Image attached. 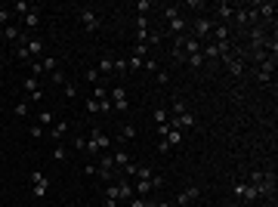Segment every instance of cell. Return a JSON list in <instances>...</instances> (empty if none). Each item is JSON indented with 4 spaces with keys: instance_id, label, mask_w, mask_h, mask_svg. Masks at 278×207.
I'll return each mask as SVG.
<instances>
[{
    "instance_id": "6da1fadb",
    "label": "cell",
    "mask_w": 278,
    "mask_h": 207,
    "mask_svg": "<svg viewBox=\"0 0 278 207\" xmlns=\"http://www.w3.org/2000/svg\"><path fill=\"white\" fill-rule=\"evenodd\" d=\"M219 62H222V68H226V71L232 74V78H244V74H247V62H244V56H241L238 50L226 53Z\"/></svg>"
},
{
    "instance_id": "7a4b0ae2",
    "label": "cell",
    "mask_w": 278,
    "mask_h": 207,
    "mask_svg": "<svg viewBox=\"0 0 278 207\" xmlns=\"http://www.w3.org/2000/svg\"><path fill=\"white\" fill-rule=\"evenodd\" d=\"M213 19H207V16H198L195 19V22L189 25V31H192V37H195V41L198 44H204V41H210V34H213Z\"/></svg>"
},
{
    "instance_id": "3957f363",
    "label": "cell",
    "mask_w": 278,
    "mask_h": 207,
    "mask_svg": "<svg viewBox=\"0 0 278 207\" xmlns=\"http://www.w3.org/2000/svg\"><path fill=\"white\" fill-rule=\"evenodd\" d=\"M78 22L84 25V31H99V25H102V16L93 10V7H78Z\"/></svg>"
},
{
    "instance_id": "277c9868",
    "label": "cell",
    "mask_w": 278,
    "mask_h": 207,
    "mask_svg": "<svg viewBox=\"0 0 278 207\" xmlns=\"http://www.w3.org/2000/svg\"><path fill=\"white\" fill-rule=\"evenodd\" d=\"M232 22L238 25V28H250V25H259V19H256V13H253V7L250 4H244L241 10H235V16H232Z\"/></svg>"
},
{
    "instance_id": "5b68a950",
    "label": "cell",
    "mask_w": 278,
    "mask_h": 207,
    "mask_svg": "<svg viewBox=\"0 0 278 207\" xmlns=\"http://www.w3.org/2000/svg\"><path fill=\"white\" fill-rule=\"evenodd\" d=\"M41 25H44V13H41V7L31 4V10L22 16V31H25V34H34Z\"/></svg>"
},
{
    "instance_id": "8992f818",
    "label": "cell",
    "mask_w": 278,
    "mask_h": 207,
    "mask_svg": "<svg viewBox=\"0 0 278 207\" xmlns=\"http://www.w3.org/2000/svg\"><path fill=\"white\" fill-rule=\"evenodd\" d=\"M108 99H111V108L115 111H127L130 108V99H127V90H124V84H115L108 90Z\"/></svg>"
},
{
    "instance_id": "52a82bcc",
    "label": "cell",
    "mask_w": 278,
    "mask_h": 207,
    "mask_svg": "<svg viewBox=\"0 0 278 207\" xmlns=\"http://www.w3.org/2000/svg\"><path fill=\"white\" fill-rule=\"evenodd\" d=\"M47 189H50L47 173H44V170H34V173H31V192H34V198H44Z\"/></svg>"
},
{
    "instance_id": "ba28073f",
    "label": "cell",
    "mask_w": 278,
    "mask_h": 207,
    "mask_svg": "<svg viewBox=\"0 0 278 207\" xmlns=\"http://www.w3.org/2000/svg\"><path fill=\"white\" fill-rule=\"evenodd\" d=\"M198 198H201V185H189V189H182V192L176 195L173 207H185V204H192V201H198Z\"/></svg>"
},
{
    "instance_id": "9c48e42d",
    "label": "cell",
    "mask_w": 278,
    "mask_h": 207,
    "mask_svg": "<svg viewBox=\"0 0 278 207\" xmlns=\"http://www.w3.org/2000/svg\"><path fill=\"white\" fill-rule=\"evenodd\" d=\"M232 192H235V195H238L241 201H247V204L259 198V192L253 189V185H250V182H235V185H232Z\"/></svg>"
},
{
    "instance_id": "30bf717a",
    "label": "cell",
    "mask_w": 278,
    "mask_h": 207,
    "mask_svg": "<svg viewBox=\"0 0 278 207\" xmlns=\"http://www.w3.org/2000/svg\"><path fill=\"white\" fill-rule=\"evenodd\" d=\"M4 37H7L10 44H25V41H28V34L22 31V25H16V22H10V25L4 28Z\"/></svg>"
},
{
    "instance_id": "8fae6325",
    "label": "cell",
    "mask_w": 278,
    "mask_h": 207,
    "mask_svg": "<svg viewBox=\"0 0 278 207\" xmlns=\"http://www.w3.org/2000/svg\"><path fill=\"white\" fill-rule=\"evenodd\" d=\"M213 16L219 19L216 25H229L232 16H235V7H232V4H216V7H213Z\"/></svg>"
},
{
    "instance_id": "7c38bea8",
    "label": "cell",
    "mask_w": 278,
    "mask_h": 207,
    "mask_svg": "<svg viewBox=\"0 0 278 207\" xmlns=\"http://www.w3.org/2000/svg\"><path fill=\"white\" fill-rule=\"evenodd\" d=\"M170 127H173V130H182V133H185V130L195 127V115H192V111H182L179 118H170Z\"/></svg>"
},
{
    "instance_id": "4fadbf2b",
    "label": "cell",
    "mask_w": 278,
    "mask_h": 207,
    "mask_svg": "<svg viewBox=\"0 0 278 207\" xmlns=\"http://www.w3.org/2000/svg\"><path fill=\"white\" fill-rule=\"evenodd\" d=\"M25 50L31 53V59H44V41H41V37L28 34V41H25Z\"/></svg>"
},
{
    "instance_id": "5bb4252c",
    "label": "cell",
    "mask_w": 278,
    "mask_h": 207,
    "mask_svg": "<svg viewBox=\"0 0 278 207\" xmlns=\"http://www.w3.org/2000/svg\"><path fill=\"white\" fill-rule=\"evenodd\" d=\"M68 127H71V124H68V121H62V118H59V121H56V124H53V127H50V139H56V142H62V139H65V136H68Z\"/></svg>"
},
{
    "instance_id": "9a60e30c",
    "label": "cell",
    "mask_w": 278,
    "mask_h": 207,
    "mask_svg": "<svg viewBox=\"0 0 278 207\" xmlns=\"http://www.w3.org/2000/svg\"><path fill=\"white\" fill-rule=\"evenodd\" d=\"M170 34H173V37H182V34H189V22H185L182 16L170 19Z\"/></svg>"
},
{
    "instance_id": "2e32d148",
    "label": "cell",
    "mask_w": 278,
    "mask_h": 207,
    "mask_svg": "<svg viewBox=\"0 0 278 207\" xmlns=\"http://www.w3.org/2000/svg\"><path fill=\"white\" fill-rule=\"evenodd\" d=\"M96 71H99V78H108V74H115V56H102Z\"/></svg>"
},
{
    "instance_id": "e0dca14e",
    "label": "cell",
    "mask_w": 278,
    "mask_h": 207,
    "mask_svg": "<svg viewBox=\"0 0 278 207\" xmlns=\"http://www.w3.org/2000/svg\"><path fill=\"white\" fill-rule=\"evenodd\" d=\"M136 139V127L133 124H121V130H118V142L124 145V142H133Z\"/></svg>"
},
{
    "instance_id": "ac0fdd59",
    "label": "cell",
    "mask_w": 278,
    "mask_h": 207,
    "mask_svg": "<svg viewBox=\"0 0 278 207\" xmlns=\"http://www.w3.org/2000/svg\"><path fill=\"white\" fill-rule=\"evenodd\" d=\"M152 189H155V185L148 182V179H136V185H133V195H139V198H148V195H152Z\"/></svg>"
},
{
    "instance_id": "d6986e66",
    "label": "cell",
    "mask_w": 278,
    "mask_h": 207,
    "mask_svg": "<svg viewBox=\"0 0 278 207\" xmlns=\"http://www.w3.org/2000/svg\"><path fill=\"white\" fill-rule=\"evenodd\" d=\"M56 121H59V118H56V111H53V108H50V111H41V115H37V124H41L44 130H47V127H53Z\"/></svg>"
},
{
    "instance_id": "ffe728a7",
    "label": "cell",
    "mask_w": 278,
    "mask_h": 207,
    "mask_svg": "<svg viewBox=\"0 0 278 207\" xmlns=\"http://www.w3.org/2000/svg\"><path fill=\"white\" fill-rule=\"evenodd\" d=\"M13 56H16V59H19V62H22V65H28V62H34V59H31V53L25 50V44H16V50H13Z\"/></svg>"
},
{
    "instance_id": "44dd1931",
    "label": "cell",
    "mask_w": 278,
    "mask_h": 207,
    "mask_svg": "<svg viewBox=\"0 0 278 207\" xmlns=\"http://www.w3.org/2000/svg\"><path fill=\"white\" fill-rule=\"evenodd\" d=\"M185 65H189L192 71H201L207 62H204V56H201V53H195V56H185Z\"/></svg>"
},
{
    "instance_id": "7402d4cb",
    "label": "cell",
    "mask_w": 278,
    "mask_h": 207,
    "mask_svg": "<svg viewBox=\"0 0 278 207\" xmlns=\"http://www.w3.org/2000/svg\"><path fill=\"white\" fill-rule=\"evenodd\" d=\"M164 139H167V145H173V148H176V145H182L185 133H182V130H173V127H170V133H167Z\"/></svg>"
},
{
    "instance_id": "603a6c76",
    "label": "cell",
    "mask_w": 278,
    "mask_h": 207,
    "mask_svg": "<svg viewBox=\"0 0 278 207\" xmlns=\"http://www.w3.org/2000/svg\"><path fill=\"white\" fill-rule=\"evenodd\" d=\"M142 62H145V59H139V56H127V74L142 71Z\"/></svg>"
},
{
    "instance_id": "cb8c5ba5",
    "label": "cell",
    "mask_w": 278,
    "mask_h": 207,
    "mask_svg": "<svg viewBox=\"0 0 278 207\" xmlns=\"http://www.w3.org/2000/svg\"><path fill=\"white\" fill-rule=\"evenodd\" d=\"M102 198H115V201L121 204V185H118V182H108L105 192H102Z\"/></svg>"
},
{
    "instance_id": "d4e9b609",
    "label": "cell",
    "mask_w": 278,
    "mask_h": 207,
    "mask_svg": "<svg viewBox=\"0 0 278 207\" xmlns=\"http://www.w3.org/2000/svg\"><path fill=\"white\" fill-rule=\"evenodd\" d=\"M167 111H170V118H179L182 111H189V105H185V99H173V105L167 108Z\"/></svg>"
},
{
    "instance_id": "484cf974",
    "label": "cell",
    "mask_w": 278,
    "mask_h": 207,
    "mask_svg": "<svg viewBox=\"0 0 278 207\" xmlns=\"http://www.w3.org/2000/svg\"><path fill=\"white\" fill-rule=\"evenodd\" d=\"M41 68H44V74H53L56 68H59V59H53V56H44V59H41Z\"/></svg>"
},
{
    "instance_id": "4316f807",
    "label": "cell",
    "mask_w": 278,
    "mask_h": 207,
    "mask_svg": "<svg viewBox=\"0 0 278 207\" xmlns=\"http://www.w3.org/2000/svg\"><path fill=\"white\" fill-rule=\"evenodd\" d=\"M28 111H31V105H28L25 99H22V102H16V105H13V115H16V118H28Z\"/></svg>"
},
{
    "instance_id": "83f0119b",
    "label": "cell",
    "mask_w": 278,
    "mask_h": 207,
    "mask_svg": "<svg viewBox=\"0 0 278 207\" xmlns=\"http://www.w3.org/2000/svg\"><path fill=\"white\" fill-rule=\"evenodd\" d=\"M158 124H170V111L167 108H155V127Z\"/></svg>"
},
{
    "instance_id": "f1b7e54d",
    "label": "cell",
    "mask_w": 278,
    "mask_h": 207,
    "mask_svg": "<svg viewBox=\"0 0 278 207\" xmlns=\"http://www.w3.org/2000/svg\"><path fill=\"white\" fill-rule=\"evenodd\" d=\"M84 78H87V84H93V87L102 84V78H99V71H96V68H87V71H84Z\"/></svg>"
},
{
    "instance_id": "f546056e",
    "label": "cell",
    "mask_w": 278,
    "mask_h": 207,
    "mask_svg": "<svg viewBox=\"0 0 278 207\" xmlns=\"http://www.w3.org/2000/svg\"><path fill=\"white\" fill-rule=\"evenodd\" d=\"M28 136H31V139H44V136H47V130H44L41 124H31V127H28Z\"/></svg>"
},
{
    "instance_id": "4dcf8cb0",
    "label": "cell",
    "mask_w": 278,
    "mask_h": 207,
    "mask_svg": "<svg viewBox=\"0 0 278 207\" xmlns=\"http://www.w3.org/2000/svg\"><path fill=\"white\" fill-rule=\"evenodd\" d=\"M93 99H96V102L99 99H108V87L105 84H96V87H93Z\"/></svg>"
},
{
    "instance_id": "1f68e13d",
    "label": "cell",
    "mask_w": 278,
    "mask_h": 207,
    "mask_svg": "<svg viewBox=\"0 0 278 207\" xmlns=\"http://www.w3.org/2000/svg\"><path fill=\"white\" fill-rule=\"evenodd\" d=\"M158 68H161V65H158V59H152V56L142 62V71H148V74H158Z\"/></svg>"
},
{
    "instance_id": "d6a6232c",
    "label": "cell",
    "mask_w": 278,
    "mask_h": 207,
    "mask_svg": "<svg viewBox=\"0 0 278 207\" xmlns=\"http://www.w3.org/2000/svg\"><path fill=\"white\" fill-rule=\"evenodd\" d=\"M130 56H139V59H148V47H145V44H133Z\"/></svg>"
},
{
    "instance_id": "836d02e7",
    "label": "cell",
    "mask_w": 278,
    "mask_h": 207,
    "mask_svg": "<svg viewBox=\"0 0 278 207\" xmlns=\"http://www.w3.org/2000/svg\"><path fill=\"white\" fill-rule=\"evenodd\" d=\"M133 10H136V16H145L148 10H152V4H148V0H136V4H133Z\"/></svg>"
},
{
    "instance_id": "e575fe53",
    "label": "cell",
    "mask_w": 278,
    "mask_h": 207,
    "mask_svg": "<svg viewBox=\"0 0 278 207\" xmlns=\"http://www.w3.org/2000/svg\"><path fill=\"white\" fill-rule=\"evenodd\" d=\"M65 155H68V145H62V142H59V145L53 148V158H56V161H65Z\"/></svg>"
},
{
    "instance_id": "d590c367",
    "label": "cell",
    "mask_w": 278,
    "mask_h": 207,
    "mask_svg": "<svg viewBox=\"0 0 278 207\" xmlns=\"http://www.w3.org/2000/svg\"><path fill=\"white\" fill-rule=\"evenodd\" d=\"M22 87H25V93H28V96H31L34 90H41V84H37V78H25V84H22Z\"/></svg>"
},
{
    "instance_id": "8d00e7d4",
    "label": "cell",
    "mask_w": 278,
    "mask_h": 207,
    "mask_svg": "<svg viewBox=\"0 0 278 207\" xmlns=\"http://www.w3.org/2000/svg\"><path fill=\"white\" fill-rule=\"evenodd\" d=\"M31 10V4H25V0H16V4H13V13H19V16H25Z\"/></svg>"
},
{
    "instance_id": "74e56055",
    "label": "cell",
    "mask_w": 278,
    "mask_h": 207,
    "mask_svg": "<svg viewBox=\"0 0 278 207\" xmlns=\"http://www.w3.org/2000/svg\"><path fill=\"white\" fill-rule=\"evenodd\" d=\"M10 22H13V10H4V7H0V25L7 28Z\"/></svg>"
},
{
    "instance_id": "f35d334b",
    "label": "cell",
    "mask_w": 278,
    "mask_h": 207,
    "mask_svg": "<svg viewBox=\"0 0 278 207\" xmlns=\"http://www.w3.org/2000/svg\"><path fill=\"white\" fill-rule=\"evenodd\" d=\"M87 142H90L87 136H74V148H78V152H84V155H87Z\"/></svg>"
},
{
    "instance_id": "ab89813d",
    "label": "cell",
    "mask_w": 278,
    "mask_h": 207,
    "mask_svg": "<svg viewBox=\"0 0 278 207\" xmlns=\"http://www.w3.org/2000/svg\"><path fill=\"white\" fill-rule=\"evenodd\" d=\"M50 81H53V84H65V71H62V68H56V71L50 74Z\"/></svg>"
},
{
    "instance_id": "60d3db41",
    "label": "cell",
    "mask_w": 278,
    "mask_h": 207,
    "mask_svg": "<svg viewBox=\"0 0 278 207\" xmlns=\"http://www.w3.org/2000/svg\"><path fill=\"white\" fill-rule=\"evenodd\" d=\"M155 78H158V84H170V71H167V68H158Z\"/></svg>"
},
{
    "instance_id": "b9f144b4",
    "label": "cell",
    "mask_w": 278,
    "mask_h": 207,
    "mask_svg": "<svg viewBox=\"0 0 278 207\" xmlns=\"http://www.w3.org/2000/svg\"><path fill=\"white\" fill-rule=\"evenodd\" d=\"M74 96H78V84H68L65 81V99H74Z\"/></svg>"
},
{
    "instance_id": "7bdbcfd3",
    "label": "cell",
    "mask_w": 278,
    "mask_h": 207,
    "mask_svg": "<svg viewBox=\"0 0 278 207\" xmlns=\"http://www.w3.org/2000/svg\"><path fill=\"white\" fill-rule=\"evenodd\" d=\"M176 16H182L179 7H167V10H164V19H167V22H170V19H176Z\"/></svg>"
},
{
    "instance_id": "ee69618b",
    "label": "cell",
    "mask_w": 278,
    "mask_h": 207,
    "mask_svg": "<svg viewBox=\"0 0 278 207\" xmlns=\"http://www.w3.org/2000/svg\"><path fill=\"white\" fill-rule=\"evenodd\" d=\"M87 111H90V115H99V102L96 99H87Z\"/></svg>"
},
{
    "instance_id": "f6af8a7d",
    "label": "cell",
    "mask_w": 278,
    "mask_h": 207,
    "mask_svg": "<svg viewBox=\"0 0 278 207\" xmlns=\"http://www.w3.org/2000/svg\"><path fill=\"white\" fill-rule=\"evenodd\" d=\"M115 71L118 74H127V59H115Z\"/></svg>"
},
{
    "instance_id": "bcb514c9",
    "label": "cell",
    "mask_w": 278,
    "mask_h": 207,
    "mask_svg": "<svg viewBox=\"0 0 278 207\" xmlns=\"http://www.w3.org/2000/svg\"><path fill=\"white\" fill-rule=\"evenodd\" d=\"M84 173H87V176H96V164L87 161V164H84Z\"/></svg>"
},
{
    "instance_id": "7dc6e473",
    "label": "cell",
    "mask_w": 278,
    "mask_h": 207,
    "mask_svg": "<svg viewBox=\"0 0 278 207\" xmlns=\"http://www.w3.org/2000/svg\"><path fill=\"white\" fill-rule=\"evenodd\" d=\"M41 99H44V90H34L31 96H28V102H41Z\"/></svg>"
},
{
    "instance_id": "c3c4849f",
    "label": "cell",
    "mask_w": 278,
    "mask_h": 207,
    "mask_svg": "<svg viewBox=\"0 0 278 207\" xmlns=\"http://www.w3.org/2000/svg\"><path fill=\"white\" fill-rule=\"evenodd\" d=\"M185 7H192V10H204L207 4H204V0H189V4H185Z\"/></svg>"
},
{
    "instance_id": "681fc988",
    "label": "cell",
    "mask_w": 278,
    "mask_h": 207,
    "mask_svg": "<svg viewBox=\"0 0 278 207\" xmlns=\"http://www.w3.org/2000/svg\"><path fill=\"white\" fill-rule=\"evenodd\" d=\"M136 28H148V16H136Z\"/></svg>"
},
{
    "instance_id": "f907efd6",
    "label": "cell",
    "mask_w": 278,
    "mask_h": 207,
    "mask_svg": "<svg viewBox=\"0 0 278 207\" xmlns=\"http://www.w3.org/2000/svg\"><path fill=\"white\" fill-rule=\"evenodd\" d=\"M158 152H161V155H167V152H170V145H167V139H161V142H158Z\"/></svg>"
},
{
    "instance_id": "816d5d0a",
    "label": "cell",
    "mask_w": 278,
    "mask_h": 207,
    "mask_svg": "<svg viewBox=\"0 0 278 207\" xmlns=\"http://www.w3.org/2000/svg\"><path fill=\"white\" fill-rule=\"evenodd\" d=\"M102 207H121V204H118L115 198H102Z\"/></svg>"
},
{
    "instance_id": "f5cc1de1",
    "label": "cell",
    "mask_w": 278,
    "mask_h": 207,
    "mask_svg": "<svg viewBox=\"0 0 278 207\" xmlns=\"http://www.w3.org/2000/svg\"><path fill=\"white\" fill-rule=\"evenodd\" d=\"M155 207H173V201H155Z\"/></svg>"
},
{
    "instance_id": "db71d44e",
    "label": "cell",
    "mask_w": 278,
    "mask_h": 207,
    "mask_svg": "<svg viewBox=\"0 0 278 207\" xmlns=\"http://www.w3.org/2000/svg\"><path fill=\"white\" fill-rule=\"evenodd\" d=\"M0 111H4V102H0Z\"/></svg>"
},
{
    "instance_id": "11a10c76",
    "label": "cell",
    "mask_w": 278,
    "mask_h": 207,
    "mask_svg": "<svg viewBox=\"0 0 278 207\" xmlns=\"http://www.w3.org/2000/svg\"><path fill=\"white\" fill-rule=\"evenodd\" d=\"M229 207H238V204H229Z\"/></svg>"
}]
</instances>
